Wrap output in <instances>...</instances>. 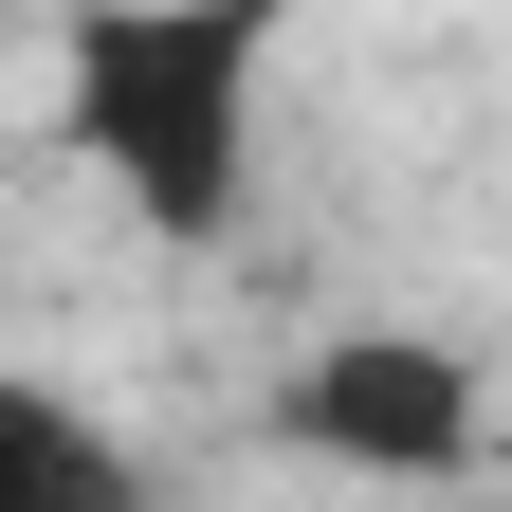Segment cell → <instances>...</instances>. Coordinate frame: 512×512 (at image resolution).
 Instances as JSON below:
<instances>
[{"instance_id": "cell-1", "label": "cell", "mask_w": 512, "mask_h": 512, "mask_svg": "<svg viewBox=\"0 0 512 512\" xmlns=\"http://www.w3.org/2000/svg\"><path fill=\"white\" fill-rule=\"evenodd\" d=\"M311 0H74L55 19V147H74L147 256H220L275 165V55Z\"/></svg>"}, {"instance_id": "cell-2", "label": "cell", "mask_w": 512, "mask_h": 512, "mask_svg": "<svg viewBox=\"0 0 512 512\" xmlns=\"http://www.w3.org/2000/svg\"><path fill=\"white\" fill-rule=\"evenodd\" d=\"M275 439L330 458V476L439 494V476H476V439H494V366H476L458 330H330V348H293Z\"/></svg>"}, {"instance_id": "cell-3", "label": "cell", "mask_w": 512, "mask_h": 512, "mask_svg": "<svg viewBox=\"0 0 512 512\" xmlns=\"http://www.w3.org/2000/svg\"><path fill=\"white\" fill-rule=\"evenodd\" d=\"M0 512H147V458H128L74 384L0 366Z\"/></svg>"}]
</instances>
